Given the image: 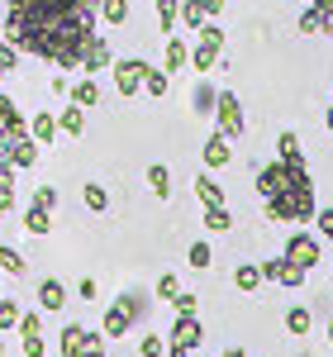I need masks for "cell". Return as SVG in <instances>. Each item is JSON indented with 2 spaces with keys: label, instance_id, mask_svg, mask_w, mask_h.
Returning <instances> with one entry per match:
<instances>
[{
  "label": "cell",
  "instance_id": "obj_1",
  "mask_svg": "<svg viewBox=\"0 0 333 357\" xmlns=\"http://www.w3.org/2000/svg\"><path fill=\"white\" fill-rule=\"evenodd\" d=\"M95 20H100V0H10L5 38L43 62L82 67L95 38Z\"/></svg>",
  "mask_w": 333,
  "mask_h": 357
},
{
  "label": "cell",
  "instance_id": "obj_2",
  "mask_svg": "<svg viewBox=\"0 0 333 357\" xmlns=\"http://www.w3.org/2000/svg\"><path fill=\"white\" fill-rule=\"evenodd\" d=\"M257 195H262V210L277 224H309L314 220V181H309L305 162H291L277 158L272 167L257 172Z\"/></svg>",
  "mask_w": 333,
  "mask_h": 357
},
{
  "label": "cell",
  "instance_id": "obj_3",
  "mask_svg": "<svg viewBox=\"0 0 333 357\" xmlns=\"http://www.w3.org/2000/svg\"><path fill=\"white\" fill-rule=\"evenodd\" d=\"M143 314H148V296H143V291H124V296H119V301L105 310V319H100V333H105V338H124V333L134 329Z\"/></svg>",
  "mask_w": 333,
  "mask_h": 357
},
{
  "label": "cell",
  "instance_id": "obj_4",
  "mask_svg": "<svg viewBox=\"0 0 333 357\" xmlns=\"http://www.w3.org/2000/svg\"><path fill=\"white\" fill-rule=\"evenodd\" d=\"M200 343H205L200 319H195V314H176V319H171V333H166V353L186 357V353H195Z\"/></svg>",
  "mask_w": 333,
  "mask_h": 357
},
{
  "label": "cell",
  "instance_id": "obj_5",
  "mask_svg": "<svg viewBox=\"0 0 333 357\" xmlns=\"http://www.w3.org/2000/svg\"><path fill=\"white\" fill-rule=\"evenodd\" d=\"M219 53H224V29L205 20V24H200V43L191 48V67L195 72H215Z\"/></svg>",
  "mask_w": 333,
  "mask_h": 357
},
{
  "label": "cell",
  "instance_id": "obj_6",
  "mask_svg": "<svg viewBox=\"0 0 333 357\" xmlns=\"http://www.w3.org/2000/svg\"><path fill=\"white\" fill-rule=\"evenodd\" d=\"M286 257L295 262V267H319V257H324V248H319V238L314 234H305V229H295L291 238H286Z\"/></svg>",
  "mask_w": 333,
  "mask_h": 357
},
{
  "label": "cell",
  "instance_id": "obj_7",
  "mask_svg": "<svg viewBox=\"0 0 333 357\" xmlns=\"http://www.w3.org/2000/svg\"><path fill=\"white\" fill-rule=\"evenodd\" d=\"M148 67H153V62H143V57H119V62H114V86H119V96H139Z\"/></svg>",
  "mask_w": 333,
  "mask_h": 357
},
{
  "label": "cell",
  "instance_id": "obj_8",
  "mask_svg": "<svg viewBox=\"0 0 333 357\" xmlns=\"http://www.w3.org/2000/svg\"><path fill=\"white\" fill-rule=\"evenodd\" d=\"M215 110H219V134L224 138H238L248 129V124H243V105H238L233 91H219V96H215Z\"/></svg>",
  "mask_w": 333,
  "mask_h": 357
},
{
  "label": "cell",
  "instance_id": "obj_9",
  "mask_svg": "<svg viewBox=\"0 0 333 357\" xmlns=\"http://www.w3.org/2000/svg\"><path fill=\"white\" fill-rule=\"evenodd\" d=\"M262 276H267V281H281V286H305L309 272H305V267H295V262L281 252V257H272V262H262Z\"/></svg>",
  "mask_w": 333,
  "mask_h": 357
},
{
  "label": "cell",
  "instance_id": "obj_10",
  "mask_svg": "<svg viewBox=\"0 0 333 357\" xmlns=\"http://www.w3.org/2000/svg\"><path fill=\"white\" fill-rule=\"evenodd\" d=\"M5 153H10L15 172H24V167H33V162H38V143H33V134H15L10 143H5Z\"/></svg>",
  "mask_w": 333,
  "mask_h": 357
},
{
  "label": "cell",
  "instance_id": "obj_11",
  "mask_svg": "<svg viewBox=\"0 0 333 357\" xmlns=\"http://www.w3.org/2000/svg\"><path fill=\"white\" fill-rule=\"evenodd\" d=\"M5 124H0V210H10L15 205V162H10V153H5Z\"/></svg>",
  "mask_w": 333,
  "mask_h": 357
},
{
  "label": "cell",
  "instance_id": "obj_12",
  "mask_svg": "<svg viewBox=\"0 0 333 357\" xmlns=\"http://www.w3.org/2000/svg\"><path fill=\"white\" fill-rule=\"evenodd\" d=\"M100 338H105V333H91V329H82V324H67V329H62V353L82 357L86 348H100Z\"/></svg>",
  "mask_w": 333,
  "mask_h": 357
},
{
  "label": "cell",
  "instance_id": "obj_13",
  "mask_svg": "<svg viewBox=\"0 0 333 357\" xmlns=\"http://www.w3.org/2000/svg\"><path fill=\"white\" fill-rule=\"evenodd\" d=\"M105 67H114L110 43H105V38H91V48H86V57H82V72H86V77H95V72H105Z\"/></svg>",
  "mask_w": 333,
  "mask_h": 357
},
{
  "label": "cell",
  "instance_id": "obj_14",
  "mask_svg": "<svg viewBox=\"0 0 333 357\" xmlns=\"http://www.w3.org/2000/svg\"><path fill=\"white\" fill-rule=\"evenodd\" d=\"M67 305V286L57 281V276H48V281H38V310H48V314H57Z\"/></svg>",
  "mask_w": 333,
  "mask_h": 357
},
{
  "label": "cell",
  "instance_id": "obj_15",
  "mask_svg": "<svg viewBox=\"0 0 333 357\" xmlns=\"http://www.w3.org/2000/svg\"><path fill=\"white\" fill-rule=\"evenodd\" d=\"M200 158H205V167H224L233 153H229V138L224 134H210L205 138V148H200Z\"/></svg>",
  "mask_w": 333,
  "mask_h": 357
},
{
  "label": "cell",
  "instance_id": "obj_16",
  "mask_svg": "<svg viewBox=\"0 0 333 357\" xmlns=\"http://www.w3.org/2000/svg\"><path fill=\"white\" fill-rule=\"evenodd\" d=\"M29 134H33V143H38V148H43V143H53L57 138V114H33V119H29Z\"/></svg>",
  "mask_w": 333,
  "mask_h": 357
},
{
  "label": "cell",
  "instance_id": "obj_17",
  "mask_svg": "<svg viewBox=\"0 0 333 357\" xmlns=\"http://www.w3.org/2000/svg\"><path fill=\"white\" fill-rule=\"evenodd\" d=\"M186 62H191V48H186V43H181V38H166L162 67H166V72H171V77H176V72H181V67H186Z\"/></svg>",
  "mask_w": 333,
  "mask_h": 357
},
{
  "label": "cell",
  "instance_id": "obj_18",
  "mask_svg": "<svg viewBox=\"0 0 333 357\" xmlns=\"http://www.w3.org/2000/svg\"><path fill=\"white\" fill-rule=\"evenodd\" d=\"M195 195H200V205H224V186L210 176V172L195 176Z\"/></svg>",
  "mask_w": 333,
  "mask_h": 357
},
{
  "label": "cell",
  "instance_id": "obj_19",
  "mask_svg": "<svg viewBox=\"0 0 333 357\" xmlns=\"http://www.w3.org/2000/svg\"><path fill=\"white\" fill-rule=\"evenodd\" d=\"M72 100H77L82 110H91V105H100V82H95V77H82V82L72 86Z\"/></svg>",
  "mask_w": 333,
  "mask_h": 357
},
{
  "label": "cell",
  "instance_id": "obj_20",
  "mask_svg": "<svg viewBox=\"0 0 333 357\" xmlns=\"http://www.w3.org/2000/svg\"><path fill=\"white\" fill-rule=\"evenodd\" d=\"M24 229L43 238V234L53 229V210H43V205H29V210H24Z\"/></svg>",
  "mask_w": 333,
  "mask_h": 357
},
{
  "label": "cell",
  "instance_id": "obj_21",
  "mask_svg": "<svg viewBox=\"0 0 333 357\" xmlns=\"http://www.w3.org/2000/svg\"><path fill=\"white\" fill-rule=\"evenodd\" d=\"M309 324H314V314H309L305 305H291V310H286V329L295 333V338H305Z\"/></svg>",
  "mask_w": 333,
  "mask_h": 357
},
{
  "label": "cell",
  "instance_id": "obj_22",
  "mask_svg": "<svg viewBox=\"0 0 333 357\" xmlns=\"http://www.w3.org/2000/svg\"><path fill=\"white\" fill-rule=\"evenodd\" d=\"M205 229H215V234H229V229H233V215H229V205H205Z\"/></svg>",
  "mask_w": 333,
  "mask_h": 357
},
{
  "label": "cell",
  "instance_id": "obj_23",
  "mask_svg": "<svg viewBox=\"0 0 333 357\" xmlns=\"http://www.w3.org/2000/svg\"><path fill=\"white\" fill-rule=\"evenodd\" d=\"M148 186H153L157 200H166V195H171V172H166L162 162H153V167H148Z\"/></svg>",
  "mask_w": 333,
  "mask_h": 357
},
{
  "label": "cell",
  "instance_id": "obj_24",
  "mask_svg": "<svg viewBox=\"0 0 333 357\" xmlns=\"http://www.w3.org/2000/svg\"><path fill=\"white\" fill-rule=\"evenodd\" d=\"M57 129H67V134H82V129H86V110L77 105V100H72L67 110L57 114Z\"/></svg>",
  "mask_w": 333,
  "mask_h": 357
},
{
  "label": "cell",
  "instance_id": "obj_25",
  "mask_svg": "<svg viewBox=\"0 0 333 357\" xmlns=\"http://www.w3.org/2000/svg\"><path fill=\"white\" fill-rule=\"evenodd\" d=\"M166 86H171V72H166V67H148L143 91H148V96H166Z\"/></svg>",
  "mask_w": 333,
  "mask_h": 357
},
{
  "label": "cell",
  "instance_id": "obj_26",
  "mask_svg": "<svg viewBox=\"0 0 333 357\" xmlns=\"http://www.w3.org/2000/svg\"><path fill=\"white\" fill-rule=\"evenodd\" d=\"M0 272H10V276H24V272H29V262H24V257H20V252H15L10 243H0Z\"/></svg>",
  "mask_w": 333,
  "mask_h": 357
},
{
  "label": "cell",
  "instance_id": "obj_27",
  "mask_svg": "<svg viewBox=\"0 0 333 357\" xmlns=\"http://www.w3.org/2000/svg\"><path fill=\"white\" fill-rule=\"evenodd\" d=\"M262 281H267V276H262V262H257V267H238V272H233V286H238V291H257Z\"/></svg>",
  "mask_w": 333,
  "mask_h": 357
},
{
  "label": "cell",
  "instance_id": "obj_28",
  "mask_svg": "<svg viewBox=\"0 0 333 357\" xmlns=\"http://www.w3.org/2000/svg\"><path fill=\"white\" fill-rule=\"evenodd\" d=\"M100 20L105 24H124L129 20V0H100Z\"/></svg>",
  "mask_w": 333,
  "mask_h": 357
},
{
  "label": "cell",
  "instance_id": "obj_29",
  "mask_svg": "<svg viewBox=\"0 0 333 357\" xmlns=\"http://www.w3.org/2000/svg\"><path fill=\"white\" fill-rule=\"evenodd\" d=\"M20 314H24V310H20V301H5V296H0V333L20 329Z\"/></svg>",
  "mask_w": 333,
  "mask_h": 357
},
{
  "label": "cell",
  "instance_id": "obj_30",
  "mask_svg": "<svg viewBox=\"0 0 333 357\" xmlns=\"http://www.w3.org/2000/svg\"><path fill=\"white\" fill-rule=\"evenodd\" d=\"M86 205H91V210H95V215H100V210H110V191H105V186H100V181H86Z\"/></svg>",
  "mask_w": 333,
  "mask_h": 357
},
{
  "label": "cell",
  "instance_id": "obj_31",
  "mask_svg": "<svg viewBox=\"0 0 333 357\" xmlns=\"http://www.w3.org/2000/svg\"><path fill=\"white\" fill-rule=\"evenodd\" d=\"M20 338H43V314L38 310H24L20 314Z\"/></svg>",
  "mask_w": 333,
  "mask_h": 357
},
{
  "label": "cell",
  "instance_id": "obj_32",
  "mask_svg": "<svg viewBox=\"0 0 333 357\" xmlns=\"http://www.w3.org/2000/svg\"><path fill=\"white\" fill-rule=\"evenodd\" d=\"M176 20H181L176 0H157V24H162V33H171V29H176Z\"/></svg>",
  "mask_w": 333,
  "mask_h": 357
},
{
  "label": "cell",
  "instance_id": "obj_33",
  "mask_svg": "<svg viewBox=\"0 0 333 357\" xmlns=\"http://www.w3.org/2000/svg\"><path fill=\"white\" fill-rule=\"evenodd\" d=\"M176 291H181V286H176V272H162V276H157V301L171 305V301H176Z\"/></svg>",
  "mask_w": 333,
  "mask_h": 357
},
{
  "label": "cell",
  "instance_id": "obj_34",
  "mask_svg": "<svg viewBox=\"0 0 333 357\" xmlns=\"http://www.w3.org/2000/svg\"><path fill=\"white\" fill-rule=\"evenodd\" d=\"M210 262H215V252H210V243H191V267H195V272H205Z\"/></svg>",
  "mask_w": 333,
  "mask_h": 357
},
{
  "label": "cell",
  "instance_id": "obj_35",
  "mask_svg": "<svg viewBox=\"0 0 333 357\" xmlns=\"http://www.w3.org/2000/svg\"><path fill=\"white\" fill-rule=\"evenodd\" d=\"M139 353H143V357H166V338H157V333H148V338L139 343Z\"/></svg>",
  "mask_w": 333,
  "mask_h": 357
},
{
  "label": "cell",
  "instance_id": "obj_36",
  "mask_svg": "<svg viewBox=\"0 0 333 357\" xmlns=\"http://www.w3.org/2000/svg\"><path fill=\"white\" fill-rule=\"evenodd\" d=\"M181 24H186V29H200V24H205V15H200V5H195V0H186V5H181Z\"/></svg>",
  "mask_w": 333,
  "mask_h": 357
},
{
  "label": "cell",
  "instance_id": "obj_37",
  "mask_svg": "<svg viewBox=\"0 0 333 357\" xmlns=\"http://www.w3.org/2000/svg\"><path fill=\"white\" fill-rule=\"evenodd\" d=\"M171 310H176V314H195V310H200V301H195L191 291H176V301H171Z\"/></svg>",
  "mask_w": 333,
  "mask_h": 357
},
{
  "label": "cell",
  "instance_id": "obj_38",
  "mask_svg": "<svg viewBox=\"0 0 333 357\" xmlns=\"http://www.w3.org/2000/svg\"><path fill=\"white\" fill-rule=\"evenodd\" d=\"M309 10H319V20H324V33H333V0H305Z\"/></svg>",
  "mask_w": 333,
  "mask_h": 357
},
{
  "label": "cell",
  "instance_id": "obj_39",
  "mask_svg": "<svg viewBox=\"0 0 333 357\" xmlns=\"http://www.w3.org/2000/svg\"><path fill=\"white\" fill-rule=\"evenodd\" d=\"M314 229H319V238L333 243V210H314Z\"/></svg>",
  "mask_w": 333,
  "mask_h": 357
},
{
  "label": "cell",
  "instance_id": "obj_40",
  "mask_svg": "<svg viewBox=\"0 0 333 357\" xmlns=\"http://www.w3.org/2000/svg\"><path fill=\"white\" fill-rule=\"evenodd\" d=\"M10 67H15V43L0 38V77H10Z\"/></svg>",
  "mask_w": 333,
  "mask_h": 357
},
{
  "label": "cell",
  "instance_id": "obj_41",
  "mask_svg": "<svg viewBox=\"0 0 333 357\" xmlns=\"http://www.w3.org/2000/svg\"><path fill=\"white\" fill-rule=\"evenodd\" d=\"M33 205H43V210H57V191H53V186H38V191H33Z\"/></svg>",
  "mask_w": 333,
  "mask_h": 357
},
{
  "label": "cell",
  "instance_id": "obj_42",
  "mask_svg": "<svg viewBox=\"0 0 333 357\" xmlns=\"http://www.w3.org/2000/svg\"><path fill=\"white\" fill-rule=\"evenodd\" d=\"M195 5H200L205 20H219V10H224V0H195Z\"/></svg>",
  "mask_w": 333,
  "mask_h": 357
},
{
  "label": "cell",
  "instance_id": "obj_43",
  "mask_svg": "<svg viewBox=\"0 0 333 357\" xmlns=\"http://www.w3.org/2000/svg\"><path fill=\"white\" fill-rule=\"evenodd\" d=\"M77 296H82V301H95V296H100V286H95V281H91V276H86L82 286H77Z\"/></svg>",
  "mask_w": 333,
  "mask_h": 357
},
{
  "label": "cell",
  "instance_id": "obj_44",
  "mask_svg": "<svg viewBox=\"0 0 333 357\" xmlns=\"http://www.w3.org/2000/svg\"><path fill=\"white\" fill-rule=\"evenodd\" d=\"M82 357H105V348H86V353Z\"/></svg>",
  "mask_w": 333,
  "mask_h": 357
},
{
  "label": "cell",
  "instance_id": "obj_45",
  "mask_svg": "<svg viewBox=\"0 0 333 357\" xmlns=\"http://www.w3.org/2000/svg\"><path fill=\"white\" fill-rule=\"evenodd\" d=\"M224 357H248V353H243V348H229V353H224Z\"/></svg>",
  "mask_w": 333,
  "mask_h": 357
},
{
  "label": "cell",
  "instance_id": "obj_46",
  "mask_svg": "<svg viewBox=\"0 0 333 357\" xmlns=\"http://www.w3.org/2000/svg\"><path fill=\"white\" fill-rule=\"evenodd\" d=\"M329 343H333V314H329Z\"/></svg>",
  "mask_w": 333,
  "mask_h": 357
},
{
  "label": "cell",
  "instance_id": "obj_47",
  "mask_svg": "<svg viewBox=\"0 0 333 357\" xmlns=\"http://www.w3.org/2000/svg\"><path fill=\"white\" fill-rule=\"evenodd\" d=\"M329 129H333V100H329Z\"/></svg>",
  "mask_w": 333,
  "mask_h": 357
},
{
  "label": "cell",
  "instance_id": "obj_48",
  "mask_svg": "<svg viewBox=\"0 0 333 357\" xmlns=\"http://www.w3.org/2000/svg\"><path fill=\"white\" fill-rule=\"evenodd\" d=\"M0 357H5V333H0Z\"/></svg>",
  "mask_w": 333,
  "mask_h": 357
},
{
  "label": "cell",
  "instance_id": "obj_49",
  "mask_svg": "<svg viewBox=\"0 0 333 357\" xmlns=\"http://www.w3.org/2000/svg\"><path fill=\"white\" fill-rule=\"evenodd\" d=\"M62 357H77V353H62Z\"/></svg>",
  "mask_w": 333,
  "mask_h": 357
},
{
  "label": "cell",
  "instance_id": "obj_50",
  "mask_svg": "<svg viewBox=\"0 0 333 357\" xmlns=\"http://www.w3.org/2000/svg\"><path fill=\"white\" fill-rule=\"evenodd\" d=\"M166 357H176V353H166Z\"/></svg>",
  "mask_w": 333,
  "mask_h": 357
}]
</instances>
